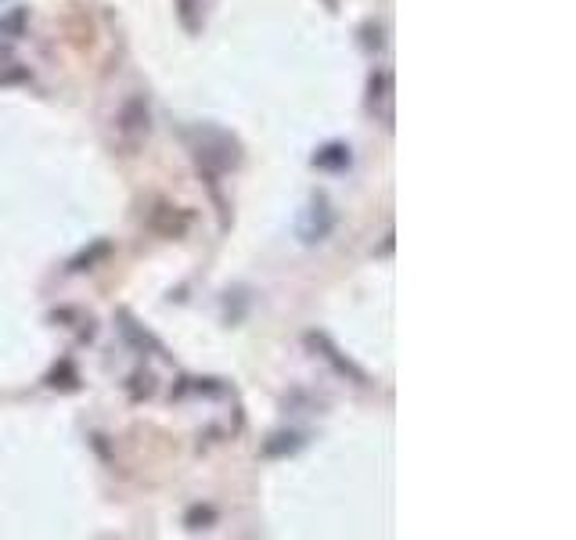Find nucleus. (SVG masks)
Returning a JSON list of instances; mask_svg holds the SVG:
<instances>
[{
  "label": "nucleus",
  "mask_w": 576,
  "mask_h": 540,
  "mask_svg": "<svg viewBox=\"0 0 576 540\" xmlns=\"http://www.w3.org/2000/svg\"><path fill=\"white\" fill-rule=\"evenodd\" d=\"M195 159L206 173H227L242 162V144L220 126H198L195 130Z\"/></svg>",
  "instance_id": "nucleus-1"
},
{
  "label": "nucleus",
  "mask_w": 576,
  "mask_h": 540,
  "mask_svg": "<svg viewBox=\"0 0 576 540\" xmlns=\"http://www.w3.org/2000/svg\"><path fill=\"white\" fill-rule=\"evenodd\" d=\"M296 231H299V238H303L306 245L324 242V238L335 231V209H332V202L321 195V191H317V195L310 198V206L303 209Z\"/></svg>",
  "instance_id": "nucleus-2"
},
{
  "label": "nucleus",
  "mask_w": 576,
  "mask_h": 540,
  "mask_svg": "<svg viewBox=\"0 0 576 540\" xmlns=\"http://www.w3.org/2000/svg\"><path fill=\"white\" fill-rule=\"evenodd\" d=\"M148 126H152V116H148V101L144 98H130L123 108H119L116 130L123 137L126 148H134L141 137H148Z\"/></svg>",
  "instance_id": "nucleus-3"
},
{
  "label": "nucleus",
  "mask_w": 576,
  "mask_h": 540,
  "mask_svg": "<svg viewBox=\"0 0 576 540\" xmlns=\"http://www.w3.org/2000/svg\"><path fill=\"white\" fill-rule=\"evenodd\" d=\"M148 227H152L159 238H184L191 227V209L184 206H170V202H159V206L152 209V216H148Z\"/></svg>",
  "instance_id": "nucleus-4"
},
{
  "label": "nucleus",
  "mask_w": 576,
  "mask_h": 540,
  "mask_svg": "<svg viewBox=\"0 0 576 540\" xmlns=\"http://www.w3.org/2000/svg\"><path fill=\"white\" fill-rule=\"evenodd\" d=\"M368 105L371 112H378V116L386 119V123H393V76H389L386 69L371 72V83H368Z\"/></svg>",
  "instance_id": "nucleus-5"
},
{
  "label": "nucleus",
  "mask_w": 576,
  "mask_h": 540,
  "mask_svg": "<svg viewBox=\"0 0 576 540\" xmlns=\"http://www.w3.org/2000/svg\"><path fill=\"white\" fill-rule=\"evenodd\" d=\"M306 342H310L314 350H321V357H324V360H332V364H335V371H339V375H350L353 382H360V386L368 382V375H364V371H360L357 364H353V360H346V357H342V353L335 350L332 342H328V335L310 332V335H306Z\"/></svg>",
  "instance_id": "nucleus-6"
},
{
  "label": "nucleus",
  "mask_w": 576,
  "mask_h": 540,
  "mask_svg": "<svg viewBox=\"0 0 576 540\" xmlns=\"http://www.w3.org/2000/svg\"><path fill=\"white\" fill-rule=\"evenodd\" d=\"M65 33H69L72 47H80V51H87V47H94V22H90L87 11H69V18H65Z\"/></svg>",
  "instance_id": "nucleus-7"
},
{
  "label": "nucleus",
  "mask_w": 576,
  "mask_h": 540,
  "mask_svg": "<svg viewBox=\"0 0 576 540\" xmlns=\"http://www.w3.org/2000/svg\"><path fill=\"white\" fill-rule=\"evenodd\" d=\"M350 144H342V141H332V144H324V148H317L314 152V166L317 170H346L350 166Z\"/></svg>",
  "instance_id": "nucleus-8"
},
{
  "label": "nucleus",
  "mask_w": 576,
  "mask_h": 540,
  "mask_svg": "<svg viewBox=\"0 0 576 540\" xmlns=\"http://www.w3.org/2000/svg\"><path fill=\"white\" fill-rule=\"evenodd\" d=\"M303 436L299 432H274L267 443L260 447L263 458H288V454H296V450H303Z\"/></svg>",
  "instance_id": "nucleus-9"
},
{
  "label": "nucleus",
  "mask_w": 576,
  "mask_h": 540,
  "mask_svg": "<svg viewBox=\"0 0 576 540\" xmlns=\"http://www.w3.org/2000/svg\"><path fill=\"white\" fill-rule=\"evenodd\" d=\"M184 522H188V530H206V526H213L216 522V512L209 508V504H195V508H188Z\"/></svg>",
  "instance_id": "nucleus-10"
},
{
  "label": "nucleus",
  "mask_w": 576,
  "mask_h": 540,
  "mask_svg": "<svg viewBox=\"0 0 576 540\" xmlns=\"http://www.w3.org/2000/svg\"><path fill=\"white\" fill-rule=\"evenodd\" d=\"M108 252H112V245H108V242H98V245H94V249H90V252H83V256H76L69 270H90V263L105 260Z\"/></svg>",
  "instance_id": "nucleus-11"
},
{
  "label": "nucleus",
  "mask_w": 576,
  "mask_h": 540,
  "mask_svg": "<svg viewBox=\"0 0 576 540\" xmlns=\"http://www.w3.org/2000/svg\"><path fill=\"white\" fill-rule=\"evenodd\" d=\"M177 8H180V22H184V29H188V33H198V29H202V22L195 18L198 0H177Z\"/></svg>",
  "instance_id": "nucleus-12"
},
{
  "label": "nucleus",
  "mask_w": 576,
  "mask_h": 540,
  "mask_svg": "<svg viewBox=\"0 0 576 540\" xmlns=\"http://www.w3.org/2000/svg\"><path fill=\"white\" fill-rule=\"evenodd\" d=\"M22 22H26V11H22V8H18L15 11V15H11V18H4V22H0V33H22Z\"/></svg>",
  "instance_id": "nucleus-13"
},
{
  "label": "nucleus",
  "mask_w": 576,
  "mask_h": 540,
  "mask_svg": "<svg viewBox=\"0 0 576 540\" xmlns=\"http://www.w3.org/2000/svg\"><path fill=\"white\" fill-rule=\"evenodd\" d=\"M29 72L26 69H8V72H0V83H11V80H26Z\"/></svg>",
  "instance_id": "nucleus-14"
}]
</instances>
